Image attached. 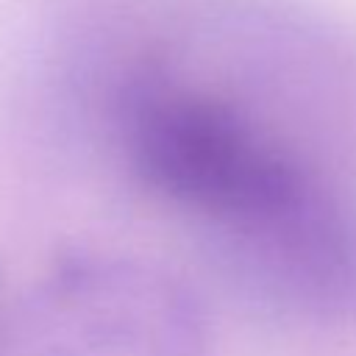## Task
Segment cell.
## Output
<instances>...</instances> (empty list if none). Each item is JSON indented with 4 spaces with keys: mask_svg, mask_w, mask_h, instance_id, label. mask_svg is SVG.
<instances>
[{
    "mask_svg": "<svg viewBox=\"0 0 356 356\" xmlns=\"http://www.w3.org/2000/svg\"><path fill=\"white\" fill-rule=\"evenodd\" d=\"M122 134L147 189L239 234L259 236L314 197L286 153L236 106L167 72L134 81Z\"/></svg>",
    "mask_w": 356,
    "mask_h": 356,
    "instance_id": "obj_1",
    "label": "cell"
},
{
    "mask_svg": "<svg viewBox=\"0 0 356 356\" xmlns=\"http://www.w3.org/2000/svg\"><path fill=\"white\" fill-rule=\"evenodd\" d=\"M0 356H206V323L167 270L81 253L47 267L8 306Z\"/></svg>",
    "mask_w": 356,
    "mask_h": 356,
    "instance_id": "obj_2",
    "label": "cell"
}]
</instances>
